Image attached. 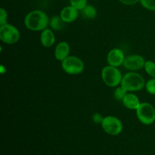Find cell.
I'll use <instances>...</instances> for the list:
<instances>
[{"instance_id": "8fae6325", "label": "cell", "mask_w": 155, "mask_h": 155, "mask_svg": "<svg viewBox=\"0 0 155 155\" xmlns=\"http://www.w3.org/2000/svg\"><path fill=\"white\" fill-rule=\"evenodd\" d=\"M70 51L71 48L69 44L65 41H61L56 45L54 48V57L58 61L61 62L69 56Z\"/></svg>"}, {"instance_id": "603a6c76", "label": "cell", "mask_w": 155, "mask_h": 155, "mask_svg": "<svg viewBox=\"0 0 155 155\" xmlns=\"http://www.w3.org/2000/svg\"><path fill=\"white\" fill-rule=\"evenodd\" d=\"M120 2H121L124 5H133L136 4L139 2L140 0H118Z\"/></svg>"}, {"instance_id": "277c9868", "label": "cell", "mask_w": 155, "mask_h": 155, "mask_svg": "<svg viewBox=\"0 0 155 155\" xmlns=\"http://www.w3.org/2000/svg\"><path fill=\"white\" fill-rule=\"evenodd\" d=\"M61 68L66 74L70 75H78L84 71L85 65L83 60L77 56H68L61 61Z\"/></svg>"}, {"instance_id": "6da1fadb", "label": "cell", "mask_w": 155, "mask_h": 155, "mask_svg": "<svg viewBox=\"0 0 155 155\" xmlns=\"http://www.w3.org/2000/svg\"><path fill=\"white\" fill-rule=\"evenodd\" d=\"M50 19L45 12L41 10H33L24 18V25L32 31H42L48 28Z\"/></svg>"}, {"instance_id": "7a4b0ae2", "label": "cell", "mask_w": 155, "mask_h": 155, "mask_svg": "<svg viewBox=\"0 0 155 155\" xmlns=\"http://www.w3.org/2000/svg\"><path fill=\"white\" fill-rule=\"evenodd\" d=\"M145 80L141 74L135 71H130L123 76L121 86L129 92L141 91L145 87Z\"/></svg>"}, {"instance_id": "5b68a950", "label": "cell", "mask_w": 155, "mask_h": 155, "mask_svg": "<svg viewBox=\"0 0 155 155\" xmlns=\"http://www.w3.org/2000/svg\"><path fill=\"white\" fill-rule=\"evenodd\" d=\"M138 120L144 125H151L155 121V108L148 102H141L136 110Z\"/></svg>"}, {"instance_id": "ba28073f", "label": "cell", "mask_w": 155, "mask_h": 155, "mask_svg": "<svg viewBox=\"0 0 155 155\" xmlns=\"http://www.w3.org/2000/svg\"><path fill=\"white\" fill-rule=\"evenodd\" d=\"M145 59L139 54H131L125 58L124 62V68L130 71H136L144 68Z\"/></svg>"}, {"instance_id": "8992f818", "label": "cell", "mask_w": 155, "mask_h": 155, "mask_svg": "<svg viewBox=\"0 0 155 155\" xmlns=\"http://www.w3.org/2000/svg\"><path fill=\"white\" fill-rule=\"evenodd\" d=\"M21 33L16 27L10 24L0 25V39L4 43L13 45L20 40Z\"/></svg>"}, {"instance_id": "3957f363", "label": "cell", "mask_w": 155, "mask_h": 155, "mask_svg": "<svg viewBox=\"0 0 155 155\" xmlns=\"http://www.w3.org/2000/svg\"><path fill=\"white\" fill-rule=\"evenodd\" d=\"M101 79L109 87H117L121 84L123 76L117 68L108 64L101 70Z\"/></svg>"}, {"instance_id": "4fadbf2b", "label": "cell", "mask_w": 155, "mask_h": 155, "mask_svg": "<svg viewBox=\"0 0 155 155\" xmlns=\"http://www.w3.org/2000/svg\"><path fill=\"white\" fill-rule=\"evenodd\" d=\"M122 102L124 107H127V109L135 110H136V109L139 107V106L141 104L139 97L135 95V94H133V92L127 93V95L123 99Z\"/></svg>"}, {"instance_id": "7c38bea8", "label": "cell", "mask_w": 155, "mask_h": 155, "mask_svg": "<svg viewBox=\"0 0 155 155\" xmlns=\"http://www.w3.org/2000/svg\"><path fill=\"white\" fill-rule=\"evenodd\" d=\"M41 44L45 48H50L55 42V36L51 29L46 28L41 31L40 38H39Z\"/></svg>"}, {"instance_id": "44dd1931", "label": "cell", "mask_w": 155, "mask_h": 155, "mask_svg": "<svg viewBox=\"0 0 155 155\" xmlns=\"http://www.w3.org/2000/svg\"><path fill=\"white\" fill-rule=\"evenodd\" d=\"M8 19V13L7 11L3 8H0V25H3V24L7 23Z\"/></svg>"}, {"instance_id": "cb8c5ba5", "label": "cell", "mask_w": 155, "mask_h": 155, "mask_svg": "<svg viewBox=\"0 0 155 155\" xmlns=\"http://www.w3.org/2000/svg\"><path fill=\"white\" fill-rule=\"evenodd\" d=\"M95 1H98V0H95Z\"/></svg>"}, {"instance_id": "9c48e42d", "label": "cell", "mask_w": 155, "mask_h": 155, "mask_svg": "<svg viewBox=\"0 0 155 155\" xmlns=\"http://www.w3.org/2000/svg\"><path fill=\"white\" fill-rule=\"evenodd\" d=\"M125 58L124 51L120 48H115L108 52L107 55V64L110 66L118 68L124 64Z\"/></svg>"}, {"instance_id": "5bb4252c", "label": "cell", "mask_w": 155, "mask_h": 155, "mask_svg": "<svg viewBox=\"0 0 155 155\" xmlns=\"http://www.w3.org/2000/svg\"><path fill=\"white\" fill-rule=\"evenodd\" d=\"M80 12H81L82 16L86 19H95L97 16L96 8L91 5H87Z\"/></svg>"}, {"instance_id": "e0dca14e", "label": "cell", "mask_w": 155, "mask_h": 155, "mask_svg": "<svg viewBox=\"0 0 155 155\" xmlns=\"http://www.w3.org/2000/svg\"><path fill=\"white\" fill-rule=\"evenodd\" d=\"M127 93H128V92L120 85V86L117 87L115 89L114 92V95L117 101H123V99L127 95Z\"/></svg>"}, {"instance_id": "ac0fdd59", "label": "cell", "mask_w": 155, "mask_h": 155, "mask_svg": "<svg viewBox=\"0 0 155 155\" xmlns=\"http://www.w3.org/2000/svg\"><path fill=\"white\" fill-rule=\"evenodd\" d=\"M71 5L74 6L79 11H81L87 5V0H70Z\"/></svg>"}, {"instance_id": "9a60e30c", "label": "cell", "mask_w": 155, "mask_h": 155, "mask_svg": "<svg viewBox=\"0 0 155 155\" xmlns=\"http://www.w3.org/2000/svg\"><path fill=\"white\" fill-rule=\"evenodd\" d=\"M64 24V21L61 19L60 15L53 16L50 19L49 26L51 30H54V31H58V30H62Z\"/></svg>"}, {"instance_id": "d6986e66", "label": "cell", "mask_w": 155, "mask_h": 155, "mask_svg": "<svg viewBox=\"0 0 155 155\" xmlns=\"http://www.w3.org/2000/svg\"><path fill=\"white\" fill-rule=\"evenodd\" d=\"M145 89L151 95H155V78H151L145 84Z\"/></svg>"}, {"instance_id": "ffe728a7", "label": "cell", "mask_w": 155, "mask_h": 155, "mask_svg": "<svg viewBox=\"0 0 155 155\" xmlns=\"http://www.w3.org/2000/svg\"><path fill=\"white\" fill-rule=\"evenodd\" d=\"M139 2L145 8L149 11H155V0H140Z\"/></svg>"}, {"instance_id": "2e32d148", "label": "cell", "mask_w": 155, "mask_h": 155, "mask_svg": "<svg viewBox=\"0 0 155 155\" xmlns=\"http://www.w3.org/2000/svg\"><path fill=\"white\" fill-rule=\"evenodd\" d=\"M144 69L151 78H155V63L154 61L150 60L146 61L145 63V66H144Z\"/></svg>"}, {"instance_id": "7402d4cb", "label": "cell", "mask_w": 155, "mask_h": 155, "mask_svg": "<svg viewBox=\"0 0 155 155\" xmlns=\"http://www.w3.org/2000/svg\"><path fill=\"white\" fill-rule=\"evenodd\" d=\"M103 119H104V117L99 113H95L92 115V120L95 124H101L102 123Z\"/></svg>"}, {"instance_id": "52a82bcc", "label": "cell", "mask_w": 155, "mask_h": 155, "mask_svg": "<svg viewBox=\"0 0 155 155\" xmlns=\"http://www.w3.org/2000/svg\"><path fill=\"white\" fill-rule=\"evenodd\" d=\"M101 125L103 130L110 136L119 135L124 129L120 120L114 116L104 117Z\"/></svg>"}, {"instance_id": "30bf717a", "label": "cell", "mask_w": 155, "mask_h": 155, "mask_svg": "<svg viewBox=\"0 0 155 155\" xmlns=\"http://www.w3.org/2000/svg\"><path fill=\"white\" fill-rule=\"evenodd\" d=\"M79 15V10L72 5L63 8L61 11L60 16L64 23H72L77 20Z\"/></svg>"}]
</instances>
